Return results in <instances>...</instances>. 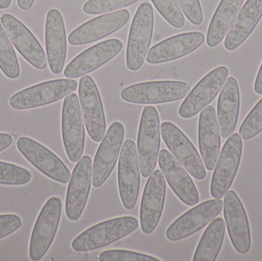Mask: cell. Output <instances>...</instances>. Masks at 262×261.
Listing matches in <instances>:
<instances>
[{
	"instance_id": "1",
	"label": "cell",
	"mask_w": 262,
	"mask_h": 261,
	"mask_svg": "<svg viewBox=\"0 0 262 261\" xmlns=\"http://www.w3.org/2000/svg\"><path fill=\"white\" fill-rule=\"evenodd\" d=\"M138 221L131 216L116 218L91 227L75 238L72 248L77 252L93 251L111 245L138 228Z\"/></svg>"
},
{
	"instance_id": "2",
	"label": "cell",
	"mask_w": 262,
	"mask_h": 261,
	"mask_svg": "<svg viewBox=\"0 0 262 261\" xmlns=\"http://www.w3.org/2000/svg\"><path fill=\"white\" fill-rule=\"evenodd\" d=\"M189 91L190 86L184 81H148L125 87L121 97L126 102L132 104H164L183 99Z\"/></svg>"
},
{
	"instance_id": "3",
	"label": "cell",
	"mask_w": 262,
	"mask_h": 261,
	"mask_svg": "<svg viewBox=\"0 0 262 261\" xmlns=\"http://www.w3.org/2000/svg\"><path fill=\"white\" fill-rule=\"evenodd\" d=\"M154 9L149 3H141L131 24L127 42L126 63L127 69L138 70L144 63L154 31Z\"/></svg>"
},
{
	"instance_id": "4",
	"label": "cell",
	"mask_w": 262,
	"mask_h": 261,
	"mask_svg": "<svg viewBox=\"0 0 262 261\" xmlns=\"http://www.w3.org/2000/svg\"><path fill=\"white\" fill-rule=\"evenodd\" d=\"M160 147L159 113L155 107L146 106L142 112L137 136V156L143 178L149 177L155 170Z\"/></svg>"
},
{
	"instance_id": "5",
	"label": "cell",
	"mask_w": 262,
	"mask_h": 261,
	"mask_svg": "<svg viewBox=\"0 0 262 261\" xmlns=\"http://www.w3.org/2000/svg\"><path fill=\"white\" fill-rule=\"evenodd\" d=\"M77 87L75 80L46 81L17 92L9 99V105L17 110L36 108L60 101L75 91Z\"/></svg>"
},
{
	"instance_id": "6",
	"label": "cell",
	"mask_w": 262,
	"mask_h": 261,
	"mask_svg": "<svg viewBox=\"0 0 262 261\" xmlns=\"http://www.w3.org/2000/svg\"><path fill=\"white\" fill-rule=\"evenodd\" d=\"M61 199L52 197L41 208L34 225L29 244V257L33 261L41 260L49 251L58 231L61 219Z\"/></svg>"
},
{
	"instance_id": "7",
	"label": "cell",
	"mask_w": 262,
	"mask_h": 261,
	"mask_svg": "<svg viewBox=\"0 0 262 261\" xmlns=\"http://www.w3.org/2000/svg\"><path fill=\"white\" fill-rule=\"evenodd\" d=\"M243 139L238 133L231 135L219 156L211 182V196L221 199L233 183L241 162Z\"/></svg>"
},
{
	"instance_id": "8",
	"label": "cell",
	"mask_w": 262,
	"mask_h": 261,
	"mask_svg": "<svg viewBox=\"0 0 262 261\" xmlns=\"http://www.w3.org/2000/svg\"><path fill=\"white\" fill-rule=\"evenodd\" d=\"M61 130L68 157L72 162H78L84 153L85 133L79 99L76 93H70L64 100Z\"/></svg>"
},
{
	"instance_id": "9",
	"label": "cell",
	"mask_w": 262,
	"mask_h": 261,
	"mask_svg": "<svg viewBox=\"0 0 262 261\" xmlns=\"http://www.w3.org/2000/svg\"><path fill=\"white\" fill-rule=\"evenodd\" d=\"M78 92L84 125L89 136L95 142H101L107 130L105 115L99 90L92 77L84 75L81 78Z\"/></svg>"
},
{
	"instance_id": "10",
	"label": "cell",
	"mask_w": 262,
	"mask_h": 261,
	"mask_svg": "<svg viewBox=\"0 0 262 261\" xmlns=\"http://www.w3.org/2000/svg\"><path fill=\"white\" fill-rule=\"evenodd\" d=\"M160 131L166 147L186 171L195 179H204L206 176L204 164L187 136L170 122H163Z\"/></svg>"
},
{
	"instance_id": "11",
	"label": "cell",
	"mask_w": 262,
	"mask_h": 261,
	"mask_svg": "<svg viewBox=\"0 0 262 261\" xmlns=\"http://www.w3.org/2000/svg\"><path fill=\"white\" fill-rule=\"evenodd\" d=\"M18 151L38 171L60 183L70 181L71 173L64 162L52 151L31 138L21 136L16 142Z\"/></svg>"
},
{
	"instance_id": "12",
	"label": "cell",
	"mask_w": 262,
	"mask_h": 261,
	"mask_svg": "<svg viewBox=\"0 0 262 261\" xmlns=\"http://www.w3.org/2000/svg\"><path fill=\"white\" fill-rule=\"evenodd\" d=\"M124 125L115 122L101 141L92 165V182L95 188L104 185L113 172L124 142Z\"/></svg>"
},
{
	"instance_id": "13",
	"label": "cell",
	"mask_w": 262,
	"mask_h": 261,
	"mask_svg": "<svg viewBox=\"0 0 262 261\" xmlns=\"http://www.w3.org/2000/svg\"><path fill=\"white\" fill-rule=\"evenodd\" d=\"M0 22L11 42L21 56L35 68L46 69L48 64L46 53L32 32L11 14H3Z\"/></svg>"
},
{
	"instance_id": "14",
	"label": "cell",
	"mask_w": 262,
	"mask_h": 261,
	"mask_svg": "<svg viewBox=\"0 0 262 261\" xmlns=\"http://www.w3.org/2000/svg\"><path fill=\"white\" fill-rule=\"evenodd\" d=\"M140 165L135 143L127 139L121 147L118 164V188L124 208H135L140 193Z\"/></svg>"
},
{
	"instance_id": "15",
	"label": "cell",
	"mask_w": 262,
	"mask_h": 261,
	"mask_svg": "<svg viewBox=\"0 0 262 261\" xmlns=\"http://www.w3.org/2000/svg\"><path fill=\"white\" fill-rule=\"evenodd\" d=\"M229 76V69L220 66L206 75L186 97L179 109V115L189 119L198 114L220 93Z\"/></svg>"
},
{
	"instance_id": "16",
	"label": "cell",
	"mask_w": 262,
	"mask_h": 261,
	"mask_svg": "<svg viewBox=\"0 0 262 261\" xmlns=\"http://www.w3.org/2000/svg\"><path fill=\"white\" fill-rule=\"evenodd\" d=\"M224 202L221 199L206 201L177 219L166 231L168 240L177 242L197 232L221 212Z\"/></svg>"
},
{
	"instance_id": "17",
	"label": "cell",
	"mask_w": 262,
	"mask_h": 261,
	"mask_svg": "<svg viewBox=\"0 0 262 261\" xmlns=\"http://www.w3.org/2000/svg\"><path fill=\"white\" fill-rule=\"evenodd\" d=\"M166 184L161 170H157L149 176L140 205V226L144 234L154 232L163 214L166 198Z\"/></svg>"
},
{
	"instance_id": "18",
	"label": "cell",
	"mask_w": 262,
	"mask_h": 261,
	"mask_svg": "<svg viewBox=\"0 0 262 261\" xmlns=\"http://www.w3.org/2000/svg\"><path fill=\"white\" fill-rule=\"evenodd\" d=\"M92 179V160L90 156L80 159L74 169L68 187L66 201V213L71 221H78L83 214Z\"/></svg>"
},
{
	"instance_id": "19",
	"label": "cell",
	"mask_w": 262,
	"mask_h": 261,
	"mask_svg": "<svg viewBox=\"0 0 262 261\" xmlns=\"http://www.w3.org/2000/svg\"><path fill=\"white\" fill-rule=\"evenodd\" d=\"M130 19L127 9L115 11L92 18L71 32L69 42L72 45H81L95 42L115 33L125 26Z\"/></svg>"
},
{
	"instance_id": "20",
	"label": "cell",
	"mask_w": 262,
	"mask_h": 261,
	"mask_svg": "<svg viewBox=\"0 0 262 261\" xmlns=\"http://www.w3.org/2000/svg\"><path fill=\"white\" fill-rule=\"evenodd\" d=\"M123 44L118 38H112L92 46L75 57L64 69L69 79L79 78L105 64L122 50Z\"/></svg>"
},
{
	"instance_id": "21",
	"label": "cell",
	"mask_w": 262,
	"mask_h": 261,
	"mask_svg": "<svg viewBox=\"0 0 262 261\" xmlns=\"http://www.w3.org/2000/svg\"><path fill=\"white\" fill-rule=\"evenodd\" d=\"M224 216L228 233L235 251L246 254L250 250V226L243 202L235 192L230 190L224 196Z\"/></svg>"
},
{
	"instance_id": "22",
	"label": "cell",
	"mask_w": 262,
	"mask_h": 261,
	"mask_svg": "<svg viewBox=\"0 0 262 261\" xmlns=\"http://www.w3.org/2000/svg\"><path fill=\"white\" fill-rule=\"evenodd\" d=\"M158 163L165 179L180 201L193 206L200 202L198 190L184 167L166 150L159 153Z\"/></svg>"
},
{
	"instance_id": "23",
	"label": "cell",
	"mask_w": 262,
	"mask_h": 261,
	"mask_svg": "<svg viewBox=\"0 0 262 261\" xmlns=\"http://www.w3.org/2000/svg\"><path fill=\"white\" fill-rule=\"evenodd\" d=\"M205 36L202 32H185L166 38L152 46L146 56L149 64H161L173 61L192 53L204 43Z\"/></svg>"
},
{
	"instance_id": "24",
	"label": "cell",
	"mask_w": 262,
	"mask_h": 261,
	"mask_svg": "<svg viewBox=\"0 0 262 261\" xmlns=\"http://www.w3.org/2000/svg\"><path fill=\"white\" fill-rule=\"evenodd\" d=\"M46 48L51 72H62L67 54L66 26L61 12L56 9L48 12L46 20Z\"/></svg>"
},
{
	"instance_id": "25",
	"label": "cell",
	"mask_w": 262,
	"mask_h": 261,
	"mask_svg": "<svg viewBox=\"0 0 262 261\" xmlns=\"http://www.w3.org/2000/svg\"><path fill=\"white\" fill-rule=\"evenodd\" d=\"M199 147L205 167L209 171L215 169L220 154L221 139L213 106H206L199 119Z\"/></svg>"
},
{
	"instance_id": "26",
	"label": "cell",
	"mask_w": 262,
	"mask_h": 261,
	"mask_svg": "<svg viewBox=\"0 0 262 261\" xmlns=\"http://www.w3.org/2000/svg\"><path fill=\"white\" fill-rule=\"evenodd\" d=\"M240 109V91L238 81L233 77L226 80L220 93L217 107L220 133L226 139L233 134L238 122Z\"/></svg>"
},
{
	"instance_id": "27",
	"label": "cell",
	"mask_w": 262,
	"mask_h": 261,
	"mask_svg": "<svg viewBox=\"0 0 262 261\" xmlns=\"http://www.w3.org/2000/svg\"><path fill=\"white\" fill-rule=\"evenodd\" d=\"M262 17V0H247L228 32L225 48L238 49L253 32Z\"/></svg>"
},
{
	"instance_id": "28",
	"label": "cell",
	"mask_w": 262,
	"mask_h": 261,
	"mask_svg": "<svg viewBox=\"0 0 262 261\" xmlns=\"http://www.w3.org/2000/svg\"><path fill=\"white\" fill-rule=\"evenodd\" d=\"M244 0H222L217 7L209 29L206 42L211 48L218 45L232 27Z\"/></svg>"
},
{
	"instance_id": "29",
	"label": "cell",
	"mask_w": 262,
	"mask_h": 261,
	"mask_svg": "<svg viewBox=\"0 0 262 261\" xmlns=\"http://www.w3.org/2000/svg\"><path fill=\"white\" fill-rule=\"evenodd\" d=\"M226 233L222 218L213 219L205 231L195 250L193 261H215L220 254Z\"/></svg>"
},
{
	"instance_id": "30",
	"label": "cell",
	"mask_w": 262,
	"mask_h": 261,
	"mask_svg": "<svg viewBox=\"0 0 262 261\" xmlns=\"http://www.w3.org/2000/svg\"><path fill=\"white\" fill-rule=\"evenodd\" d=\"M0 70L9 79H16L20 75V67L12 43L0 22Z\"/></svg>"
},
{
	"instance_id": "31",
	"label": "cell",
	"mask_w": 262,
	"mask_h": 261,
	"mask_svg": "<svg viewBox=\"0 0 262 261\" xmlns=\"http://www.w3.org/2000/svg\"><path fill=\"white\" fill-rule=\"evenodd\" d=\"M32 180V173L23 167L0 161V185H25Z\"/></svg>"
},
{
	"instance_id": "32",
	"label": "cell",
	"mask_w": 262,
	"mask_h": 261,
	"mask_svg": "<svg viewBox=\"0 0 262 261\" xmlns=\"http://www.w3.org/2000/svg\"><path fill=\"white\" fill-rule=\"evenodd\" d=\"M160 15L176 29L185 25V17L177 0H151Z\"/></svg>"
},
{
	"instance_id": "33",
	"label": "cell",
	"mask_w": 262,
	"mask_h": 261,
	"mask_svg": "<svg viewBox=\"0 0 262 261\" xmlns=\"http://www.w3.org/2000/svg\"><path fill=\"white\" fill-rule=\"evenodd\" d=\"M262 131V98L246 116L239 129V135L245 140L252 139Z\"/></svg>"
},
{
	"instance_id": "34",
	"label": "cell",
	"mask_w": 262,
	"mask_h": 261,
	"mask_svg": "<svg viewBox=\"0 0 262 261\" xmlns=\"http://www.w3.org/2000/svg\"><path fill=\"white\" fill-rule=\"evenodd\" d=\"M137 1L139 0H89L83 6V11L89 15H99L127 7Z\"/></svg>"
},
{
	"instance_id": "35",
	"label": "cell",
	"mask_w": 262,
	"mask_h": 261,
	"mask_svg": "<svg viewBox=\"0 0 262 261\" xmlns=\"http://www.w3.org/2000/svg\"><path fill=\"white\" fill-rule=\"evenodd\" d=\"M101 261H160L152 256L124 250H110L101 253Z\"/></svg>"
},
{
	"instance_id": "36",
	"label": "cell",
	"mask_w": 262,
	"mask_h": 261,
	"mask_svg": "<svg viewBox=\"0 0 262 261\" xmlns=\"http://www.w3.org/2000/svg\"><path fill=\"white\" fill-rule=\"evenodd\" d=\"M183 14L195 26H200L203 21V14L200 0H177Z\"/></svg>"
},
{
	"instance_id": "37",
	"label": "cell",
	"mask_w": 262,
	"mask_h": 261,
	"mask_svg": "<svg viewBox=\"0 0 262 261\" xmlns=\"http://www.w3.org/2000/svg\"><path fill=\"white\" fill-rule=\"evenodd\" d=\"M21 226V219L17 215H0V239L10 235Z\"/></svg>"
},
{
	"instance_id": "38",
	"label": "cell",
	"mask_w": 262,
	"mask_h": 261,
	"mask_svg": "<svg viewBox=\"0 0 262 261\" xmlns=\"http://www.w3.org/2000/svg\"><path fill=\"white\" fill-rule=\"evenodd\" d=\"M12 144V137L8 133H0V153L10 147Z\"/></svg>"
},
{
	"instance_id": "39",
	"label": "cell",
	"mask_w": 262,
	"mask_h": 261,
	"mask_svg": "<svg viewBox=\"0 0 262 261\" xmlns=\"http://www.w3.org/2000/svg\"><path fill=\"white\" fill-rule=\"evenodd\" d=\"M255 91L258 94H262V64L255 80Z\"/></svg>"
},
{
	"instance_id": "40",
	"label": "cell",
	"mask_w": 262,
	"mask_h": 261,
	"mask_svg": "<svg viewBox=\"0 0 262 261\" xmlns=\"http://www.w3.org/2000/svg\"><path fill=\"white\" fill-rule=\"evenodd\" d=\"M35 0H17L18 8L21 10L28 11L32 7Z\"/></svg>"
},
{
	"instance_id": "41",
	"label": "cell",
	"mask_w": 262,
	"mask_h": 261,
	"mask_svg": "<svg viewBox=\"0 0 262 261\" xmlns=\"http://www.w3.org/2000/svg\"><path fill=\"white\" fill-rule=\"evenodd\" d=\"M12 0H0V9H6L10 6Z\"/></svg>"
}]
</instances>
